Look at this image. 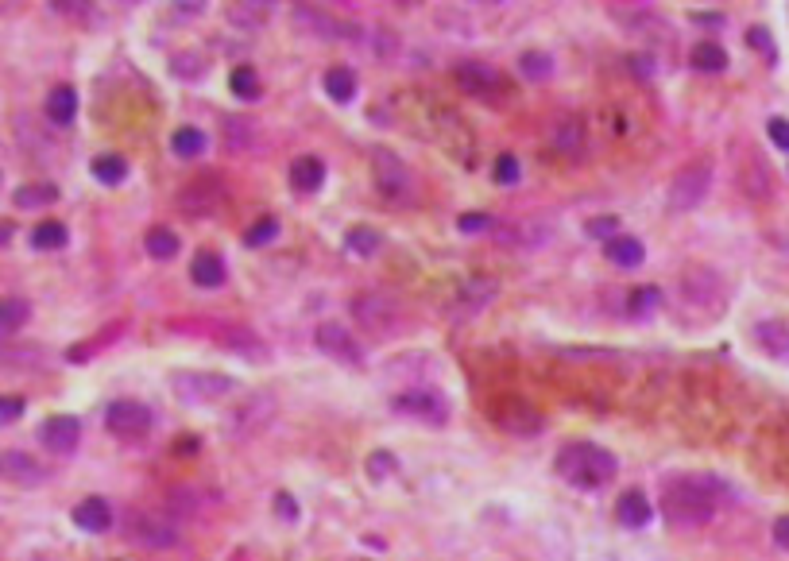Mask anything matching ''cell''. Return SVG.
Returning <instances> with one entry per match:
<instances>
[{
  "instance_id": "cell-7",
  "label": "cell",
  "mask_w": 789,
  "mask_h": 561,
  "mask_svg": "<svg viewBox=\"0 0 789 561\" xmlns=\"http://www.w3.org/2000/svg\"><path fill=\"white\" fill-rule=\"evenodd\" d=\"M171 391L178 395V403L205 407V403L225 399L233 391V380L225 372H175L171 376Z\"/></svg>"
},
{
  "instance_id": "cell-54",
  "label": "cell",
  "mask_w": 789,
  "mask_h": 561,
  "mask_svg": "<svg viewBox=\"0 0 789 561\" xmlns=\"http://www.w3.org/2000/svg\"><path fill=\"white\" fill-rule=\"evenodd\" d=\"M117 4H128V8H140L144 0H117Z\"/></svg>"
},
{
  "instance_id": "cell-9",
  "label": "cell",
  "mask_w": 789,
  "mask_h": 561,
  "mask_svg": "<svg viewBox=\"0 0 789 561\" xmlns=\"http://www.w3.org/2000/svg\"><path fill=\"white\" fill-rule=\"evenodd\" d=\"M352 318L376 337H391L399 329V306L395 298L380 291H364V295H352Z\"/></svg>"
},
{
  "instance_id": "cell-16",
  "label": "cell",
  "mask_w": 789,
  "mask_h": 561,
  "mask_svg": "<svg viewBox=\"0 0 789 561\" xmlns=\"http://www.w3.org/2000/svg\"><path fill=\"white\" fill-rule=\"evenodd\" d=\"M314 345H318L325 356H333L337 364H349V368H360V364H364V349H360V341H356L341 322L318 325V329H314Z\"/></svg>"
},
{
  "instance_id": "cell-17",
  "label": "cell",
  "mask_w": 789,
  "mask_h": 561,
  "mask_svg": "<svg viewBox=\"0 0 789 561\" xmlns=\"http://www.w3.org/2000/svg\"><path fill=\"white\" fill-rule=\"evenodd\" d=\"M681 295L701 310H716V306H724V283L712 267H689L681 275Z\"/></svg>"
},
{
  "instance_id": "cell-53",
  "label": "cell",
  "mask_w": 789,
  "mask_h": 561,
  "mask_svg": "<svg viewBox=\"0 0 789 561\" xmlns=\"http://www.w3.org/2000/svg\"><path fill=\"white\" fill-rule=\"evenodd\" d=\"M387 4H399V8H418L422 0H387Z\"/></svg>"
},
{
  "instance_id": "cell-22",
  "label": "cell",
  "mask_w": 789,
  "mask_h": 561,
  "mask_svg": "<svg viewBox=\"0 0 789 561\" xmlns=\"http://www.w3.org/2000/svg\"><path fill=\"white\" fill-rule=\"evenodd\" d=\"M190 279L205 287V291H217V287H225V279H229V267L221 260V252H213V248H202L194 260H190Z\"/></svg>"
},
{
  "instance_id": "cell-2",
  "label": "cell",
  "mask_w": 789,
  "mask_h": 561,
  "mask_svg": "<svg viewBox=\"0 0 789 561\" xmlns=\"http://www.w3.org/2000/svg\"><path fill=\"white\" fill-rule=\"evenodd\" d=\"M557 476L565 480V484H573V488H604V484H612L615 473H619V461H615V453H608L604 445L596 442H569L557 449Z\"/></svg>"
},
{
  "instance_id": "cell-49",
  "label": "cell",
  "mask_w": 789,
  "mask_h": 561,
  "mask_svg": "<svg viewBox=\"0 0 789 561\" xmlns=\"http://www.w3.org/2000/svg\"><path fill=\"white\" fill-rule=\"evenodd\" d=\"M770 140L789 151V120H770Z\"/></svg>"
},
{
  "instance_id": "cell-25",
  "label": "cell",
  "mask_w": 789,
  "mask_h": 561,
  "mask_svg": "<svg viewBox=\"0 0 789 561\" xmlns=\"http://www.w3.org/2000/svg\"><path fill=\"white\" fill-rule=\"evenodd\" d=\"M291 186L298 194H318L325 186V163L322 155H298L291 163Z\"/></svg>"
},
{
  "instance_id": "cell-30",
  "label": "cell",
  "mask_w": 789,
  "mask_h": 561,
  "mask_svg": "<svg viewBox=\"0 0 789 561\" xmlns=\"http://www.w3.org/2000/svg\"><path fill=\"white\" fill-rule=\"evenodd\" d=\"M12 202H16V209L55 206V202H59V186H55V182H31V186H20V190L12 194Z\"/></svg>"
},
{
  "instance_id": "cell-27",
  "label": "cell",
  "mask_w": 789,
  "mask_h": 561,
  "mask_svg": "<svg viewBox=\"0 0 789 561\" xmlns=\"http://www.w3.org/2000/svg\"><path fill=\"white\" fill-rule=\"evenodd\" d=\"M47 117H51V124H59V128L74 124V117H78V93H74V86H55L47 93Z\"/></svg>"
},
{
  "instance_id": "cell-23",
  "label": "cell",
  "mask_w": 789,
  "mask_h": 561,
  "mask_svg": "<svg viewBox=\"0 0 789 561\" xmlns=\"http://www.w3.org/2000/svg\"><path fill=\"white\" fill-rule=\"evenodd\" d=\"M755 345H759L762 353L770 356V360H778V364H789V325L778 322V318H770V322H759L755 329Z\"/></svg>"
},
{
  "instance_id": "cell-8",
  "label": "cell",
  "mask_w": 789,
  "mask_h": 561,
  "mask_svg": "<svg viewBox=\"0 0 789 561\" xmlns=\"http://www.w3.org/2000/svg\"><path fill=\"white\" fill-rule=\"evenodd\" d=\"M291 28L298 31V35H310V39H325V43H329V39H356V28H352L349 20L325 12L318 4H294Z\"/></svg>"
},
{
  "instance_id": "cell-32",
  "label": "cell",
  "mask_w": 789,
  "mask_h": 561,
  "mask_svg": "<svg viewBox=\"0 0 789 561\" xmlns=\"http://www.w3.org/2000/svg\"><path fill=\"white\" fill-rule=\"evenodd\" d=\"M345 248H349L352 256H360V260H372V256H380L383 237L372 225H356V229L345 233Z\"/></svg>"
},
{
  "instance_id": "cell-15",
  "label": "cell",
  "mask_w": 789,
  "mask_h": 561,
  "mask_svg": "<svg viewBox=\"0 0 789 561\" xmlns=\"http://www.w3.org/2000/svg\"><path fill=\"white\" fill-rule=\"evenodd\" d=\"M395 414H407V418H418V422H430V426H441L449 418V403L445 395L434 391V387H414V391H403L395 395Z\"/></svg>"
},
{
  "instance_id": "cell-50",
  "label": "cell",
  "mask_w": 789,
  "mask_h": 561,
  "mask_svg": "<svg viewBox=\"0 0 789 561\" xmlns=\"http://www.w3.org/2000/svg\"><path fill=\"white\" fill-rule=\"evenodd\" d=\"M774 542L789 554V515H782V519L774 523Z\"/></svg>"
},
{
  "instance_id": "cell-56",
  "label": "cell",
  "mask_w": 789,
  "mask_h": 561,
  "mask_svg": "<svg viewBox=\"0 0 789 561\" xmlns=\"http://www.w3.org/2000/svg\"><path fill=\"white\" fill-rule=\"evenodd\" d=\"M484 4H499V0H484Z\"/></svg>"
},
{
  "instance_id": "cell-24",
  "label": "cell",
  "mask_w": 789,
  "mask_h": 561,
  "mask_svg": "<svg viewBox=\"0 0 789 561\" xmlns=\"http://www.w3.org/2000/svg\"><path fill=\"white\" fill-rule=\"evenodd\" d=\"M615 519L623 523V527H631V531H643L646 523L654 519V507L646 500L639 488H627L619 500H615Z\"/></svg>"
},
{
  "instance_id": "cell-44",
  "label": "cell",
  "mask_w": 789,
  "mask_h": 561,
  "mask_svg": "<svg viewBox=\"0 0 789 561\" xmlns=\"http://www.w3.org/2000/svg\"><path fill=\"white\" fill-rule=\"evenodd\" d=\"M24 411H28V403L20 395H0V426H12Z\"/></svg>"
},
{
  "instance_id": "cell-45",
  "label": "cell",
  "mask_w": 789,
  "mask_h": 561,
  "mask_svg": "<svg viewBox=\"0 0 789 561\" xmlns=\"http://www.w3.org/2000/svg\"><path fill=\"white\" fill-rule=\"evenodd\" d=\"M615 233H619V217H592L588 221V237L612 240Z\"/></svg>"
},
{
  "instance_id": "cell-18",
  "label": "cell",
  "mask_w": 789,
  "mask_h": 561,
  "mask_svg": "<svg viewBox=\"0 0 789 561\" xmlns=\"http://www.w3.org/2000/svg\"><path fill=\"white\" fill-rule=\"evenodd\" d=\"M39 438H43V445H47L55 457H70V453L82 445V422H78L74 414H51V418L43 422Z\"/></svg>"
},
{
  "instance_id": "cell-3",
  "label": "cell",
  "mask_w": 789,
  "mask_h": 561,
  "mask_svg": "<svg viewBox=\"0 0 789 561\" xmlns=\"http://www.w3.org/2000/svg\"><path fill=\"white\" fill-rule=\"evenodd\" d=\"M372 175H376V186L387 202H399V206H410L418 202V175L407 167V159H399L395 151H372Z\"/></svg>"
},
{
  "instance_id": "cell-4",
  "label": "cell",
  "mask_w": 789,
  "mask_h": 561,
  "mask_svg": "<svg viewBox=\"0 0 789 561\" xmlns=\"http://www.w3.org/2000/svg\"><path fill=\"white\" fill-rule=\"evenodd\" d=\"M453 82H457V89H461L465 97L480 101V105H503L507 93H511L507 74H503L499 66H488V62H461V66L453 70Z\"/></svg>"
},
{
  "instance_id": "cell-20",
  "label": "cell",
  "mask_w": 789,
  "mask_h": 561,
  "mask_svg": "<svg viewBox=\"0 0 789 561\" xmlns=\"http://www.w3.org/2000/svg\"><path fill=\"white\" fill-rule=\"evenodd\" d=\"M0 476L16 488H39L47 480V469L31 457V453H20V449H4L0 453Z\"/></svg>"
},
{
  "instance_id": "cell-12",
  "label": "cell",
  "mask_w": 789,
  "mask_h": 561,
  "mask_svg": "<svg viewBox=\"0 0 789 561\" xmlns=\"http://www.w3.org/2000/svg\"><path fill=\"white\" fill-rule=\"evenodd\" d=\"M496 295H499L496 279H492V275H476V279L461 283V291L453 295V302H449V318H453V322H472V318H480V314L496 302Z\"/></svg>"
},
{
  "instance_id": "cell-41",
  "label": "cell",
  "mask_w": 789,
  "mask_h": 561,
  "mask_svg": "<svg viewBox=\"0 0 789 561\" xmlns=\"http://www.w3.org/2000/svg\"><path fill=\"white\" fill-rule=\"evenodd\" d=\"M658 302H662V291L658 287H643V291H635V295L627 298V314L631 318H650L658 310Z\"/></svg>"
},
{
  "instance_id": "cell-5",
  "label": "cell",
  "mask_w": 789,
  "mask_h": 561,
  "mask_svg": "<svg viewBox=\"0 0 789 561\" xmlns=\"http://www.w3.org/2000/svg\"><path fill=\"white\" fill-rule=\"evenodd\" d=\"M225 198H229L225 178L221 175H198L178 190L175 206H178V213H182V217H190V221H209V217H217V213L225 209Z\"/></svg>"
},
{
  "instance_id": "cell-51",
  "label": "cell",
  "mask_w": 789,
  "mask_h": 561,
  "mask_svg": "<svg viewBox=\"0 0 789 561\" xmlns=\"http://www.w3.org/2000/svg\"><path fill=\"white\" fill-rule=\"evenodd\" d=\"M747 39H751V47H759V51H770V39H766V31H762V28H751V35H747Z\"/></svg>"
},
{
  "instance_id": "cell-40",
  "label": "cell",
  "mask_w": 789,
  "mask_h": 561,
  "mask_svg": "<svg viewBox=\"0 0 789 561\" xmlns=\"http://www.w3.org/2000/svg\"><path fill=\"white\" fill-rule=\"evenodd\" d=\"M171 70H175V78H182V82H198L205 74V55H198V51H178L175 59H171Z\"/></svg>"
},
{
  "instance_id": "cell-37",
  "label": "cell",
  "mask_w": 789,
  "mask_h": 561,
  "mask_svg": "<svg viewBox=\"0 0 789 561\" xmlns=\"http://www.w3.org/2000/svg\"><path fill=\"white\" fill-rule=\"evenodd\" d=\"M229 86H233V93L240 97V101H260L263 97V82L260 74H256V66H236L233 74H229Z\"/></svg>"
},
{
  "instance_id": "cell-36",
  "label": "cell",
  "mask_w": 789,
  "mask_h": 561,
  "mask_svg": "<svg viewBox=\"0 0 789 561\" xmlns=\"http://www.w3.org/2000/svg\"><path fill=\"white\" fill-rule=\"evenodd\" d=\"M89 171H93V178H97V182H105V186H120V182L128 178V159L109 151V155H97Z\"/></svg>"
},
{
  "instance_id": "cell-33",
  "label": "cell",
  "mask_w": 789,
  "mask_h": 561,
  "mask_svg": "<svg viewBox=\"0 0 789 561\" xmlns=\"http://www.w3.org/2000/svg\"><path fill=\"white\" fill-rule=\"evenodd\" d=\"M66 240H70V233L62 221H39L31 229V248H39V252H59V248H66Z\"/></svg>"
},
{
  "instance_id": "cell-11",
  "label": "cell",
  "mask_w": 789,
  "mask_h": 561,
  "mask_svg": "<svg viewBox=\"0 0 789 561\" xmlns=\"http://www.w3.org/2000/svg\"><path fill=\"white\" fill-rule=\"evenodd\" d=\"M488 411H492V422L511 438H538L546 430V418L534 411L526 399H496Z\"/></svg>"
},
{
  "instance_id": "cell-38",
  "label": "cell",
  "mask_w": 789,
  "mask_h": 561,
  "mask_svg": "<svg viewBox=\"0 0 789 561\" xmlns=\"http://www.w3.org/2000/svg\"><path fill=\"white\" fill-rule=\"evenodd\" d=\"M47 8L66 24H86L93 20V0H47Z\"/></svg>"
},
{
  "instance_id": "cell-43",
  "label": "cell",
  "mask_w": 789,
  "mask_h": 561,
  "mask_svg": "<svg viewBox=\"0 0 789 561\" xmlns=\"http://www.w3.org/2000/svg\"><path fill=\"white\" fill-rule=\"evenodd\" d=\"M120 333H124V322H120V325H109V329H105L101 337H93V341H82L86 349H70V360H89L93 353H101V349H105V341H109V337H120Z\"/></svg>"
},
{
  "instance_id": "cell-35",
  "label": "cell",
  "mask_w": 789,
  "mask_h": 561,
  "mask_svg": "<svg viewBox=\"0 0 789 561\" xmlns=\"http://www.w3.org/2000/svg\"><path fill=\"white\" fill-rule=\"evenodd\" d=\"M205 148H209V140H205L202 128H178L175 136H171V151H175L178 159H202Z\"/></svg>"
},
{
  "instance_id": "cell-26",
  "label": "cell",
  "mask_w": 789,
  "mask_h": 561,
  "mask_svg": "<svg viewBox=\"0 0 789 561\" xmlns=\"http://www.w3.org/2000/svg\"><path fill=\"white\" fill-rule=\"evenodd\" d=\"M604 256H608L615 267H639L646 260V248H643V240L615 233L612 240H604Z\"/></svg>"
},
{
  "instance_id": "cell-42",
  "label": "cell",
  "mask_w": 789,
  "mask_h": 561,
  "mask_svg": "<svg viewBox=\"0 0 789 561\" xmlns=\"http://www.w3.org/2000/svg\"><path fill=\"white\" fill-rule=\"evenodd\" d=\"M275 237H279V217H260V221L244 233V244H248V248H260V244H271Z\"/></svg>"
},
{
  "instance_id": "cell-46",
  "label": "cell",
  "mask_w": 789,
  "mask_h": 561,
  "mask_svg": "<svg viewBox=\"0 0 789 561\" xmlns=\"http://www.w3.org/2000/svg\"><path fill=\"white\" fill-rule=\"evenodd\" d=\"M496 182H503V186H511V182H519V159H515V155H499V163H496Z\"/></svg>"
},
{
  "instance_id": "cell-34",
  "label": "cell",
  "mask_w": 789,
  "mask_h": 561,
  "mask_svg": "<svg viewBox=\"0 0 789 561\" xmlns=\"http://www.w3.org/2000/svg\"><path fill=\"white\" fill-rule=\"evenodd\" d=\"M693 70H701V74H720V70H728V51L720 47V43H697L693 47Z\"/></svg>"
},
{
  "instance_id": "cell-6",
  "label": "cell",
  "mask_w": 789,
  "mask_h": 561,
  "mask_svg": "<svg viewBox=\"0 0 789 561\" xmlns=\"http://www.w3.org/2000/svg\"><path fill=\"white\" fill-rule=\"evenodd\" d=\"M708 190H712V163H708V159H693V163H685V167L670 178L666 202H670V209H677V213H689V209H697L704 198H708Z\"/></svg>"
},
{
  "instance_id": "cell-52",
  "label": "cell",
  "mask_w": 789,
  "mask_h": 561,
  "mask_svg": "<svg viewBox=\"0 0 789 561\" xmlns=\"http://www.w3.org/2000/svg\"><path fill=\"white\" fill-rule=\"evenodd\" d=\"M279 511H283L287 519H294V503H291V496H279Z\"/></svg>"
},
{
  "instance_id": "cell-14",
  "label": "cell",
  "mask_w": 789,
  "mask_h": 561,
  "mask_svg": "<svg viewBox=\"0 0 789 561\" xmlns=\"http://www.w3.org/2000/svg\"><path fill=\"white\" fill-rule=\"evenodd\" d=\"M128 538L144 550H171L178 546V527L155 511H132L128 515Z\"/></svg>"
},
{
  "instance_id": "cell-13",
  "label": "cell",
  "mask_w": 789,
  "mask_h": 561,
  "mask_svg": "<svg viewBox=\"0 0 789 561\" xmlns=\"http://www.w3.org/2000/svg\"><path fill=\"white\" fill-rule=\"evenodd\" d=\"M171 329H182V333H213L225 349H233V353H244L252 356V360H263V349H260V337L256 333H248L244 325H229V322H171Z\"/></svg>"
},
{
  "instance_id": "cell-31",
  "label": "cell",
  "mask_w": 789,
  "mask_h": 561,
  "mask_svg": "<svg viewBox=\"0 0 789 561\" xmlns=\"http://www.w3.org/2000/svg\"><path fill=\"white\" fill-rule=\"evenodd\" d=\"M144 248L151 260H175L178 252H182V240H178V233H171L167 225H155V229H147Z\"/></svg>"
},
{
  "instance_id": "cell-21",
  "label": "cell",
  "mask_w": 789,
  "mask_h": 561,
  "mask_svg": "<svg viewBox=\"0 0 789 561\" xmlns=\"http://www.w3.org/2000/svg\"><path fill=\"white\" fill-rule=\"evenodd\" d=\"M74 527L86 534H109L113 531V507H109V500H101V496H86V500L74 507Z\"/></svg>"
},
{
  "instance_id": "cell-10",
  "label": "cell",
  "mask_w": 789,
  "mask_h": 561,
  "mask_svg": "<svg viewBox=\"0 0 789 561\" xmlns=\"http://www.w3.org/2000/svg\"><path fill=\"white\" fill-rule=\"evenodd\" d=\"M151 422H155V414H151V407L140 403V399H113V403L105 407V430H109L113 438H124V442L144 438L147 430H151Z\"/></svg>"
},
{
  "instance_id": "cell-48",
  "label": "cell",
  "mask_w": 789,
  "mask_h": 561,
  "mask_svg": "<svg viewBox=\"0 0 789 561\" xmlns=\"http://www.w3.org/2000/svg\"><path fill=\"white\" fill-rule=\"evenodd\" d=\"M461 229H465V233H488V229H492V217H484V213H465V217H461Z\"/></svg>"
},
{
  "instance_id": "cell-47",
  "label": "cell",
  "mask_w": 789,
  "mask_h": 561,
  "mask_svg": "<svg viewBox=\"0 0 789 561\" xmlns=\"http://www.w3.org/2000/svg\"><path fill=\"white\" fill-rule=\"evenodd\" d=\"M205 4L209 0H171V12H175L178 20H198L205 12Z\"/></svg>"
},
{
  "instance_id": "cell-28",
  "label": "cell",
  "mask_w": 789,
  "mask_h": 561,
  "mask_svg": "<svg viewBox=\"0 0 789 561\" xmlns=\"http://www.w3.org/2000/svg\"><path fill=\"white\" fill-rule=\"evenodd\" d=\"M31 318V302L28 298H0V337H16Z\"/></svg>"
},
{
  "instance_id": "cell-55",
  "label": "cell",
  "mask_w": 789,
  "mask_h": 561,
  "mask_svg": "<svg viewBox=\"0 0 789 561\" xmlns=\"http://www.w3.org/2000/svg\"><path fill=\"white\" fill-rule=\"evenodd\" d=\"M8 237H12V229H0V244H4Z\"/></svg>"
},
{
  "instance_id": "cell-19",
  "label": "cell",
  "mask_w": 789,
  "mask_h": 561,
  "mask_svg": "<svg viewBox=\"0 0 789 561\" xmlns=\"http://www.w3.org/2000/svg\"><path fill=\"white\" fill-rule=\"evenodd\" d=\"M279 0H229L225 4V20L236 31H263L275 20Z\"/></svg>"
},
{
  "instance_id": "cell-39",
  "label": "cell",
  "mask_w": 789,
  "mask_h": 561,
  "mask_svg": "<svg viewBox=\"0 0 789 561\" xmlns=\"http://www.w3.org/2000/svg\"><path fill=\"white\" fill-rule=\"evenodd\" d=\"M519 74L530 78V82H546L554 74V59L546 51H526L523 59H519Z\"/></svg>"
},
{
  "instance_id": "cell-29",
  "label": "cell",
  "mask_w": 789,
  "mask_h": 561,
  "mask_svg": "<svg viewBox=\"0 0 789 561\" xmlns=\"http://www.w3.org/2000/svg\"><path fill=\"white\" fill-rule=\"evenodd\" d=\"M322 86L337 105H349L352 97H356V86H360V82H356V70H349V66H329Z\"/></svg>"
},
{
  "instance_id": "cell-1",
  "label": "cell",
  "mask_w": 789,
  "mask_h": 561,
  "mask_svg": "<svg viewBox=\"0 0 789 561\" xmlns=\"http://www.w3.org/2000/svg\"><path fill=\"white\" fill-rule=\"evenodd\" d=\"M724 496H728V484L716 476H673L662 488V515L673 531H701L716 519Z\"/></svg>"
}]
</instances>
